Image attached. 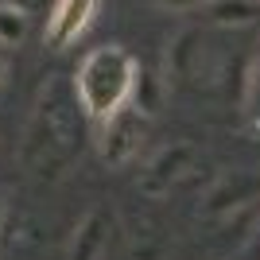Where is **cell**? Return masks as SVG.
I'll list each match as a JSON object with an SVG mask.
<instances>
[{
  "mask_svg": "<svg viewBox=\"0 0 260 260\" xmlns=\"http://www.w3.org/2000/svg\"><path fill=\"white\" fill-rule=\"evenodd\" d=\"M194 159H198V152L190 144L163 148V152L148 163V171H144V190H148V194H167L171 186H179L186 175L194 171Z\"/></svg>",
  "mask_w": 260,
  "mask_h": 260,
  "instance_id": "obj_5",
  "label": "cell"
},
{
  "mask_svg": "<svg viewBox=\"0 0 260 260\" xmlns=\"http://www.w3.org/2000/svg\"><path fill=\"white\" fill-rule=\"evenodd\" d=\"M202 8L214 27H245L260 16V0H206Z\"/></svg>",
  "mask_w": 260,
  "mask_h": 260,
  "instance_id": "obj_8",
  "label": "cell"
},
{
  "mask_svg": "<svg viewBox=\"0 0 260 260\" xmlns=\"http://www.w3.org/2000/svg\"><path fill=\"white\" fill-rule=\"evenodd\" d=\"M136 82H140V62L124 47L109 43V47H93L82 58L70 89H74L86 117L105 120L136 98Z\"/></svg>",
  "mask_w": 260,
  "mask_h": 260,
  "instance_id": "obj_2",
  "label": "cell"
},
{
  "mask_svg": "<svg viewBox=\"0 0 260 260\" xmlns=\"http://www.w3.org/2000/svg\"><path fill=\"white\" fill-rule=\"evenodd\" d=\"M98 4L101 0H51V16H47V39H51V47L74 43L78 35L93 23Z\"/></svg>",
  "mask_w": 260,
  "mask_h": 260,
  "instance_id": "obj_6",
  "label": "cell"
},
{
  "mask_svg": "<svg viewBox=\"0 0 260 260\" xmlns=\"http://www.w3.org/2000/svg\"><path fill=\"white\" fill-rule=\"evenodd\" d=\"M0 86H4V62H0Z\"/></svg>",
  "mask_w": 260,
  "mask_h": 260,
  "instance_id": "obj_13",
  "label": "cell"
},
{
  "mask_svg": "<svg viewBox=\"0 0 260 260\" xmlns=\"http://www.w3.org/2000/svg\"><path fill=\"white\" fill-rule=\"evenodd\" d=\"M78 98L66 82H51L27 128V167L35 175H58L82 152V124H78Z\"/></svg>",
  "mask_w": 260,
  "mask_h": 260,
  "instance_id": "obj_1",
  "label": "cell"
},
{
  "mask_svg": "<svg viewBox=\"0 0 260 260\" xmlns=\"http://www.w3.org/2000/svg\"><path fill=\"white\" fill-rule=\"evenodd\" d=\"M0 225H4V194H0Z\"/></svg>",
  "mask_w": 260,
  "mask_h": 260,
  "instance_id": "obj_12",
  "label": "cell"
},
{
  "mask_svg": "<svg viewBox=\"0 0 260 260\" xmlns=\"http://www.w3.org/2000/svg\"><path fill=\"white\" fill-rule=\"evenodd\" d=\"M233 27H190L171 43L167 54V70L175 82H183L194 93H210V98H225L233 89V47L225 35Z\"/></svg>",
  "mask_w": 260,
  "mask_h": 260,
  "instance_id": "obj_3",
  "label": "cell"
},
{
  "mask_svg": "<svg viewBox=\"0 0 260 260\" xmlns=\"http://www.w3.org/2000/svg\"><path fill=\"white\" fill-rule=\"evenodd\" d=\"M241 109L249 113L252 120H260V47L249 58V70H245V86H241Z\"/></svg>",
  "mask_w": 260,
  "mask_h": 260,
  "instance_id": "obj_10",
  "label": "cell"
},
{
  "mask_svg": "<svg viewBox=\"0 0 260 260\" xmlns=\"http://www.w3.org/2000/svg\"><path fill=\"white\" fill-rule=\"evenodd\" d=\"M159 8H167V12H194V8H202L206 0H155Z\"/></svg>",
  "mask_w": 260,
  "mask_h": 260,
  "instance_id": "obj_11",
  "label": "cell"
},
{
  "mask_svg": "<svg viewBox=\"0 0 260 260\" xmlns=\"http://www.w3.org/2000/svg\"><path fill=\"white\" fill-rule=\"evenodd\" d=\"M12 4H27V0H12Z\"/></svg>",
  "mask_w": 260,
  "mask_h": 260,
  "instance_id": "obj_14",
  "label": "cell"
},
{
  "mask_svg": "<svg viewBox=\"0 0 260 260\" xmlns=\"http://www.w3.org/2000/svg\"><path fill=\"white\" fill-rule=\"evenodd\" d=\"M109 233H113L109 217L105 214H89L86 221L78 225V233H74L70 260H101V252L109 249Z\"/></svg>",
  "mask_w": 260,
  "mask_h": 260,
  "instance_id": "obj_7",
  "label": "cell"
},
{
  "mask_svg": "<svg viewBox=\"0 0 260 260\" xmlns=\"http://www.w3.org/2000/svg\"><path fill=\"white\" fill-rule=\"evenodd\" d=\"M148 136V120H144L140 105H124L113 117L101 120V155L109 163H132L140 155V144Z\"/></svg>",
  "mask_w": 260,
  "mask_h": 260,
  "instance_id": "obj_4",
  "label": "cell"
},
{
  "mask_svg": "<svg viewBox=\"0 0 260 260\" xmlns=\"http://www.w3.org/2000/svg\"><path fill=\"white\" fill-rule=\"evenodd\" d=\"M23 35H27V12H23V4L0 0V47H16Z\"/></svg>",
  "mask_w": 260,
  "mask_h": 260,
  "instance_id": "obj_9",
  "label": "cell"
}]
</instances>
